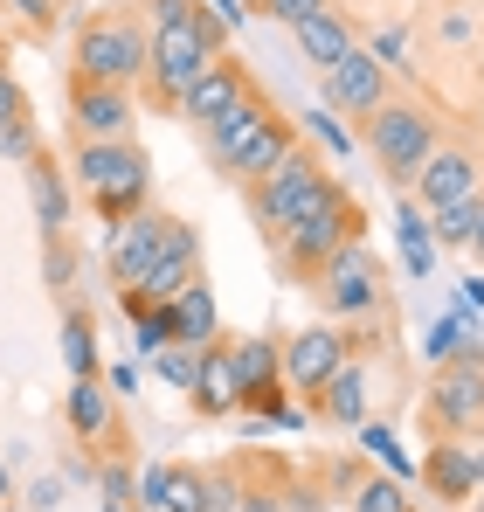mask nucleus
Wrapping results in <instances>:
<instances>
[{"label": "nucleus", "instance_id": "obj_45", "mask_svg": "<svg viewBox=\"0 0 484 512\" xmlns=\"http://www.w3.org/2000/svg\"><path fill=\"white\" fill-rule=\"evenodd\" d=\"M0 506H7V471H0Z\"/></svg>", "mask_w": 484, "mask_h": 512}, {"label": "nucleus", "instance_id": "obj_36", "mask_svg": "<svg viewBox=\"0 0 484 512\" xmlns=\"http://www.w3.org/2000/svg\"><path fill=\"white\" fill-rule=\"evenodd\" d=\"M201 512H236V478L229 471H201Z\"/></svg>", "mask_w": 484, "mask_h": 512}, {"label": "nucleus", "instance_id": "obj_22", "mask_svg": "<svg viewBox=\"0 0 484 512\" xmlns=\"http://www.w3.org/2000/svg\"><path fill=\"white\" fill-rule=\"evenodd\" d=\"M263 118H270V97H263V84H256V90H242V97L229 104V111H222V118H215V125H201V146H208L215 173L236 160V146L249 139V132H256V125H263Z\"/></svg>", "mask_w": 484, "mask_h": 512}, {"label": "nucleus", "instance_id": "obj_28", "mask_svg": "<svg viewBox=\"0 0 484 512\" xmlns=\"http://www.w3.org/2000/svg\"><path fill=\"white\" fill-rule=\"evenodd\" d=\"M77 243H70V236H42V284H49V291H63V298H70V284H77Z\"/></svg>", "mask_w": 484, "mask_h": 512}, {"label": "nucleus", "instance_id": "obj_26", "mask_svg": "<svg viewBox=\"0 0 484 512\" xmlns=\"http://www.w3.org/2000/svg\"><path fill=\"white\" fill-rule=\"evenodd\" d=\"M478 229H484V187H478V194H464V201H450V208H436V215H429V236H436L443 250H471V243H478Z\"/></svg>", "mask_w": 484, "mask_h": 512}, {"label": "nucleus", "instance_id": "obj_7", "mask_svg": "<svg viewBox=\"0 0 484 512\" xmlns=\"http://www.w3.org/2000/svg\"><path fill=\"white\" fill-rule=\"evenodd\" d=\"M305 291H312L319 319H332V326L367 319V312H381V263H374V250L353 236V243H339V250L325 256L319 277H312Z\"/></svg>", "mask_w": 484, "mask_h": 512}, {"label": "nucleus", "instance_id": "obj_47", "mask_svg": "<svg viewBox=\"0 0 484 512\" xmlns=\"http://www.w3.org/2000/svg\"><path fill=\"white\" fill-rule=\"evenodd\" d=\"M0 63H7V42H0Z\"/></svg>", "mask_w": 484, "mask_h": 512}, {"label": "nucleus", "instance_id": "obj_38", "mask_svg": "<svg viewBox=\"0 0 484 512\" xmlns=\"http://www.w3.org/2000/svg\"><path fill=\"white\" fill-rule=\"evenodd\" d=\"M270 21H284V28H298V21H312L319 7H332V0H256Z\"/></svg>", "mask_w": 484, "mask_h": 512}, {"label": "nucleus", "instance_id": "obj_32", "mask_svg": "<svg viewBox=\"0 0 484 512\" xmlns=\"http://www.w3.org/2000/svg\"><path fill=\"white\" fill-rule=\"evenodd\" d=\"M360 443H367L395 478H408V457H402V443H395V429H388V423H360Z\"/></svg>", "mask_w": 484, "mask_h": 512}, {"label": "nucleus", "instance_id": "obj_23", "mask_svg": "<svg viewBox=\"0 0 484 512\" xmlns=\"http://www.w3.org/2000/svg\"><path fill=\"white\" fill-rule=\"evenodd\" d=\"M139 506L146 512H201V471L194 464H146L139 471Z\"/></svg>", "mask_w": 484, "mask_h": 512}, {"label": "nucleus", "instance_id": "obj_15", "mask_svg": "<svg viewBox=\"0 0 484 512\" xmlns=\"http://www.w3.org/2000/svg\"><path fill=\"white\" fill-rule=\"evenodd\" d=\"M208 277V263H201V236H194V222H180L173 215V229H166V250H160V263L139 277V291L153 298V305H166V298H180L187 284H201Z\"/></svg>", "mask_w": 484, "mask_h": 512}, {"label": "nucleus", "instance_id": "obj_50", "mask_svg": "<svg viewBox=\"0 0 484 512\" xmlns=\"http://www.w3.org/2000/svg\"><path fill=\"white\" fill-rule=\"evenodd\" d=\"M408 512H415V506H408Z\"/></svg>", "mask_w": 484, "mask_h": 512}, {"label": "nucleus", "instance_id": "obj_14", "mask_svg": "<svg viewBox=\"0 0 484 512\" xmlns=\"http://www.w3.org/2000/svg\"><path fill=\"white\" fill-rule=\"evenodd\" d=\"M21 167H28V208H35V229H42V236H70L77 187H70V173L56 167V153H49V146H35Z\"/></svg>", "mask_w": 484, "mask_h": 512}, {"label": "nucleus", "instance_id": "obj_3", "mask_svg": "<svg viewBox=\"0 0 484 512\" xmlns=\"http://www.w3.org/2000/svg\"><path fill=\"white\" fill-rule=\"evenodd\" d=\"M332 180H339V173H332L319 153H312V146L298 139V146H291V153H284L277 167L263 173V180H249V187H242V194H249V222H256V236H263V243L277 250V243L291 236V222H298V215H305V208L319 201Z\"/></svg>", "mask_w": 484, "mask_h": 512}, {"label": "nucleus", "instance_id": "obj_12", "mask_svg": "<svg viewBox=\"0 0 484 512\" xmlns=\"http://www.w3.org/2000/svg\"><path fill=\"white\" fill-rule=\"evenodd\" d=\"M132 118H139L132 90L90 84L70 70V139H132Z\"/></svg>", "mask_w": 484, "mask_h": 512}, {"label": "nucleus", "instance_id": "obj_2", "mask_svg": "<svg viewBox=\"0 0 484 512\" xmlns=\"http://www.w3.org/2000/svg\"><path fill=\"white\" fill-rule=\"evenodd\" d=\"M70 180L90 194V208L104 222H125L146 208V187H153V160L146 146L132 139H70Z\"/></svg>", "mask_w": 484, "mask_h": 512}, {"label": "nucleus", "instance_id": "obj_39", "mask_svg": "<svg viewBox=\"0 0 484 512\" xmlns=\"http://www.w3.org/2000/svg\"><path fill=\"white\" fill-rule=\"evenodd\" d=\"M312 132H319L325 153H346V132H339V118H332V111H312Z\"/></svg>", "mask_w": 484, "mask_h": 512}, {"label": "nucleus", "instance_id": "obj_20", "mask_svg": "<svg viewBox=\"0 0 484 512\" xmlns=\"http://www.w3.org/2000/svg\"><path fill=\"white\" fill-rule=\"evenodd\" d=\"M291 35H298V56H305L312 70H332L346 49H360V28H353V14H346L339 0H332V7H319L312 21H298Z\"/></svg>", "mask_w": 484, "mask_h": 512}, {"label": "nucleus", "instance_id": "obj_48", "mask_svg": "<svg viewBox=\"0 0 484 512\" xmlns=\"http://www.w3.org/2000/svg\"><path fill=\"white\" fill-rule=\"evenodd\" d=\"M63 7H70V0H63Z\"/></svg>", "mask_w": 484, "mask_h": 512}, {"label": "nucleus", "instance_id": "obj_44", "mask_svg": "<svg viewBox=\"0 0 484 512\" xmlns=\"http://www.w3.org/2000/svg\"><path fill=\"white\" fill-rule=\"evenodd\" d=\"M471 256H478V263H484V229H478V243H471Z\"/></svg>", "mask_w": 484, "mask_h": 512}, {"label": "nucleus", "instance_id": "obj_25", "mask_svg": "<svg viewBox=\"0 0 484 512\" xmlns=\"http://www.w3.org/2000/svg\"><path fill=\"white\" fill-rule=\"evenodd\" d=\"M166 312H173V340H180V346H208V340H222V319H215L208 277H201V284H187L180 298H166Z\"/></svg>", "mask_w": 484, "mask_h": 512}, {"label": "nucleus", "instance_id": "obj_6", "mask_svg": "<svg viewBox=\"0 0 484 512\" xmlns=\"http://www.w3.org/2000/svg\"><path fill=\"white\" fill-rule=\"evenodd\" d=\"M422 416L436 436H478L484 429V346L471 340L457 360L429 367V388H422Z\"/></svg>", "mask_w": 484, "mask_h": 512}, {"label": "nucleus", "instance_id": "obj_5", "mask_svg": "<svg viewBox=\"0 0 484 512\" xmlns=\"http://www.w3.org/2000/svg\"><path fill=\"white\" fill-rule=\"evenodd\" d=\"M353 236H360V201L332 180L319 201L291 222V236L277 243V263H284V277H291V284H312V277H319V263L339 250V243H353Z\"/></svg>", "mask_w": 484, "mask_h": 512}, {"label": "nucleus", "instance_id": "obj_24", "mask_svg": "<svg viewBox=\"0 0 484 512\" xmlns=\"http://www.w3.org/2000/svg\"><path fill=\"white\" fill-rule=\"evenodd\" d=\"M63 367H70V381L104 374V360H97V312L83 298H63Z\"/></svg>", "mask_w": 484, "mask_h": 512}, {"label": "nucleus", "instance_id": "obj_10", "mask_svg": "<svg viewBox=\"0 0 484 512\" xmlns=\"http://www.w3.org/2000/svg\"><path fill=\"white\" fill-rule=\"evenodd\" d=\"M319 90H325V111H339V118L360 125L374 104L395 97V77H388V63H381L374 49H346L332 70H319Z\"/></svg>", "mask_w": 484, "mask_h": 512}, {"label": "nucleus", "instance_id": "obj_29", "mask_svg": "<svg viewBox=\"0 0 484 512\" xmlns=\"http://www.w3.org/2000/svg\"><path fill=\"white\" fill-rule=\"evenodd\" d=\"M353 512H408V485L388 471V478H360L353 485Z\"/></svg>", "mask_w": 484, "mask_h": 512}, {"label": "nucleus", "instance_id": "obj_9", "mask_svg": "<svg viewBox=\"0 0 484 512\" xmlns=\"http://www.w3.org/2000/svg\"><path fill=\"white\" fill-rule=\"evenodd\" d=\"M478 187H484V146L443 132V146L422 160V173H415L408 194H415L422 215H436V208H450V201H464V194H478Z\"/></svg>", "mask_w": 484, "mask_h": 512}, {"label": "nucleus", "instance_id": "obj_42", "mask_svg": "<svg viewBox=\"0 0 484 512\" xmlns=\"http://www.w3.org/2000/svg\"><path fill=\"white\" fill-rule=\"evenodd\" d=\"M104 388H111V395H132V388H139V367H132V360H125V367H111V374H104Z\"/></svg>", "mask_w": 484, "mask_h": 512}, {"label": "nucleus", "instance_id": "obj_27", "mask_svg": "<svg viewBox=\"0 0 484 512\" xmlns=\"http://www.w3.org/2000/svg\"><path fill=\"white\" fill-rule=\"evenodd\" d=\"M395 229H402L408 277H429V263H436V236H429V222H422V208H415V201H402V208H395Z\"/></svg>", "mask_w": 484, "mask_h": 512}, {"label": "nucleus", "instance_id": "obj_30", "mask_svg": "<svg viewBox=\"0 0 484 512\" xmlns=\"http://www.w3.org/2000/svg\"><path fill=\"white\" fill-rule=\"evenodd\" d=\"M471 340H478V333H471V326H464V319L450 312V319H436V326H429V340H422V353H429V367H443V360H457V353H464Z\"/></svg>", "mask_w": 484, "mask_h": 512}, {"label": "nucleus", "instance_id": "obj_17", "mask_svg": "<svg viewBox=\"0 0 484 512\" xmlns=\"http://www.w3.org/2000/svg\"><path fill=\"white\" fill-rule=\"evenodd\" d=\"M187 402H194V416H208V423L242 409V374H236V346H229V340L201 346V374H194Z\"/></svg>", "mask_w": 484, "mask_h": 512}, {"label": "nucleus", "instance_id": "obj_18", "mask_svg": "<svg viewBox=\"0 0 484 512\" xmlns=\"http://www.w3.org/2000/svg\"><path fill=\"white\" fill-rule=\"evenodd\" d=\"M63 423H70V436H77V443L118 450V402H111L104 374H90V381H70V395H63Z\"/></svg>", "mask_w": 484, "mask_h": 512}, {"label": "nucleus", "instance_id": "obj_41", "mask_svg": "<svg viewBox=\"0 0 484 512\" xmlns=\"http://www.w3.org/2000/svg\"><path fill=\"white\" fill-rule=\"evenodd\" d=\"M201 7H208V14H215V21H222L229 35L242 28V0H201Z\"/></svg>", "mask_w": 484, "mask_h": 512}, {"label": "nucleus", "instance_id": "obj_1", "mask_svg": "<svg viewBox=\"0 0 484 512\" xmlns=\"http://www.w3.org/2000/svg\"><path fill=\"white\" fill-rule=\"evenodd\" d=\"M360 139H367V153H374L381 180L408 194L415 173H422V160L443 146V111L422 104V97H388V104H374V111L360 118Z\"/></svg>", "mask_w": 484, "mask_h": 512}, {"label": "nucleus", "instance_id": "obj_40", "mask_svg": "<svg viewBox=\"0 0 484 512\" xmlns=\"http://www.w3.org/2000/svg\"><path fill=\"white\" fill-rule=\"evenodd\" d=\"M402 49H408V35H402V28H388V35H381V42H374V56H381V63H388V70H402V63H408Z\"/></svg>", "mask_w": 484, "mask_h": 512}, {"label": "nucleus", "instance_id": "obj_11", "mask_svg": "<svg viewBox=\"0 0 484 512\" xmlns=\"http://www.w3.org/2000/svg\"><path fill=\"white\" fill-rule=\"evenodd\" d=\"M166 229H173V215L166 208H139V215H125V222H111V243H104V270H111V284H139L166 250Z\"/></svg>", "mask_w": 484, "mask_h": 512}, {"label": "nucleus", "instance_id": "obj_4", "mask_svg": "<svg viewBox=\"0 0 484 512\" xmlns=\"http://www.w3.org/2000/svg\"><path fill=\"white\" fill-rule=\"evenodd\" d=\"M146 42H153V28L139 21V7H97V14H83L77 21V77L132 90L146 77Z\"/></svg>", "mask_w": 484, "mask_h": 512}, {"label": "nucleus", "instance_id": "obj_35", "mask_svg": "<svg viewBox=\"0 0 484 512\" xmlns=\"http://www.w3.org/2000/svg\"><path fill=\"white\" fill-rule=\"evenodd\" d=\"M7 7H14V21H21L28 35H49L56 14H63V0H7Z\"/></svg>", "mask_w": 484, "mask_h": 512}, {"label": "nucleus", "instance_id": "obj_33", "mask_svg": "<svg viewBox=\"0 0 484 512\" xmlns=\"http://www.w3.org/2000/svg\"><path fill=\"white\" fill-rule=\"evenodd\" d=\"M97 485H104V506H139V478L125 464H97Z\"/></svg>", "mask_w": 484, "mask_h": 512}, {"label": "nucleus", "instance_id": "obj_34", "mask_svg": "<svg viewBox=\"0 0 484 512\" xmlns=\"http://www.w3.org/2000/svg\"><path fill=\"white\" fill-rule=\"evenodd\" d=\"M35 146H42L35 118H14V125H0V160H14V167H21V160H28Z\"/></svg>", "mask_w": 484, "mask_h": 512}, {"label": "nucleus", "instance_id": "obj_49", "mask_svg": "<svg viewBox=\"0 0 484 512\" xmlns=\"http://www.w3.org/2000/svg\"><path fill=\"white\" fill-rule=\"evenodd\" d=\"M0 512H7V506H0Z\"/></svg>", "mask_w": 484, "mask_h": 512}, {"label": "nucleus", "instance_id": "obj_31", "mask_svg": "<svg viewBox=\"0 0 484 512\" xmlns=\"http://www.w3.org/2000/svg\"><path fill=\"white\" fill-rule=\"evenodd\" d=\"M153 374H160V381H173V388H194V374H201V346H160V353H153Z\"/></svg>", "mask_w": 484, "mask_h": 512}, {"label": "nucleus", "instance_id": "obj_13", "mask_svg": "<svg viewBox=\"0 0 484 512\" xmlns=\"http://www.w3.org/2000/svg\"><path fill=\"white\" fill-rule=\"evenodd\" d=\"M422 485H429V499H443V506H471L478 485H484V450L464 443V436H436V443L422 450Z\"/></svg>", "mask_w": 484, "mask_h": 512}, {"label": "nucleus", "instance_id": "obj_16", "mask_svg": "<svg viewBox=\"0 0 484 512\" xmlns=\"http://www.w3.org/2000/svg\"><path fill=\"white\" fill-rule=\"evenodd\" d=\"M242 90H256V77L242 70L229 49H222V56H215V63H208V70L187 84V97H180V111H173V118H187V125H215V118L236 104Z\"/></svg>", "mask_w": 484, "mask_h": 512}, {"label": "nucleus", "instance_id": "obj_19", "mask_svg": "<svg viewBox=\"0 0 484 512\" xmlns=\"http://www.w3.org/2000/svg\"><path fill=\"white\" fill-rule=\"evenodd\" d=\"M291 146H298V125L270 111V118H263V125H256V132H249V139L236 146V160L222 167V180H236V187H249V180H263V173L277 167V160H284Z\"/></svg>", "mask_w": 484, "mask_h": 512}, {"label": "nucleus", "instance_id": "obj_37", "mask_svg": "<svg viewBox=\"0 0 484 512\" xmlns=\"http://www.w3.org/2000/svg\"><path fill=\"white\" fill-rule=\"evenodd\" d=\"M14 118H35V104H28V90L14 84V70L0 63V125H14Z\"/></svg>", "mask_w": 484, "mask_h": 512}, {"label": "nucleus", "instance_id": "obj_46", "mask_svg": "<svg viewBox=\"0 0 484 512\" xmlns=\"http://www.w3.org/2000/svg\"><path fill=\"white\" fill-rule=\"evenodd\" d=\"M104 512H139V506H104Z\"/></svg>", "mask_w": 484, "mask_h": 512}, {"label": "nucleus", "instance_id": "obj_8", "mask_svg": "<svg viewBox=\"0 0 484 512\" xmlns=\"http://www.w3.org/2000/svg\"><path fill=\"white\" fill-rule=\"evenodd\" d=\"M353 353V333H339L332 319L319 326H298V333H284L277 340V367H284V388L298 395V402H312L325 381H332V367Z\"/></svg>", "mask_w": 484, "mask_h": 512}, {"label": "nucleus", "instance_id": "obj_21", "mask_svg": "<svg viewBox=\"0 0 484 512\" xmlns=\"http://www.w3.org/2000/svg\"><path fill=\"white\" fill-rule=\"evenodd\" d=\"M312 416H319V423H339V429H360V423H367V367H360L353 353L332 367V381L312 395Z\"/></svg>", "mask_w": 484, "mask_h": 512}, {"label": "nucleus", "instance_id": "obj_43", "mask_svg": "<svg viewBox=\"0 0 484 512\" xmlns=\"http://www.w3.org/2000/svg\"><path fill=\"white\" fill-rule=\"evenodd\" d=\"M464 298H471V305H484V277H471V284H464Z\"/></svg>", "mask_w": 484, "mask_h": 512}]
</instances>
